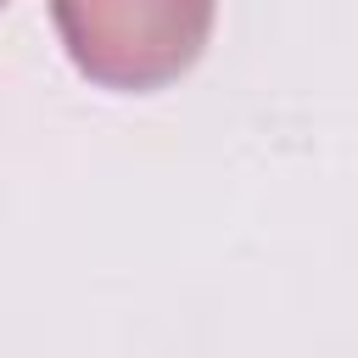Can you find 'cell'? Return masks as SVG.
Returning <instances> with one entry per match:
<instances>
[{
    "label": "cell",
    "mask_w": 358,
    "mask_h": 358,
    "mask_svg": "<svg viewBox=\"0 0 358 358\" xmlns=\"http://www.w3.org/2000/svg\"><path fill=\"white\" fill-rule=\"evenodd\" d=\"M218 0H50L67 62L117 95H151L185 78L213 39Z\"/></svg>",
    "instance_id": "6da1fadb"
},
{
    "label": "cell",
    "mask_w": 358,
    "mask_h": 358,
    "mask_svg": "<svg viewBox=\"0 0 358 358\" xmlns=\"http://www.w3.org/2000/svg\"><path fill=\"white\" fill-rule=\"evenodd\" d=\"M0 6H6V0H0Z\"/></svg>",
    "instance_id": "7a4b0ae2"
}]
</instances>
